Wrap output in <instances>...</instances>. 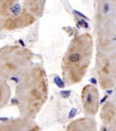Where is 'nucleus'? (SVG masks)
Listing matches in <instances>:
<instances>
[{"label":"nucleus","instance_id":"12","mask_svg":"<svg viewBox=\"0 0 116 131\" xmlns=\"http://www.w3.org/2000/svg\"><path fill=\"white\" fill-rule=\"evenodd\" d=\"M12 96V90L7 81L0 78V109L6 106Z\"/></svg>","mask_w":116,"mask_h":131},{"label":"nucleus","instance_id":"9","mask_svg":"<svg viewBox=\"0 0 116 131\" xmlns=\"http://www.w3.org/2000/svg\"><path fill=\"white\" fill-rule=\"evenodd\" d=\"M100 118L103 126L107 129H116V106L114 100H108L103 104Z\"/></svg>","mask_w":116,"mask_h":131},{"label":"nucleus","instance_id":"4","mask_svg":"<svg viewBox=\"0 0 116 131\" xmlns=\"http://www.w3.org/2000/svg\"><path fill=\"white\" fill-rule=\"evenodd\" d=\"M116 0H95L98 49H115Z\"/></svg>","mask_w":116,"mask_h":131},{"label":"nucleus","instance_id":"10","mask_svg":"<svg viewBox=\"0 0 116 131\" xmlns=\"http://www.w3.org/2000/svg\"><path fill=\"white\" fill-rule=\"evenodd\" d=\"M68 131H95L98 130V123L94 117L86 116L74 119L66 127Z\"/></svg>","mask_w":116,"mask_h":131},{"label":"nucleus","instance_id":"8","mask_svg":"<svg viewBox=\"0 0 116 131\" xmlns=\"http://www.w3.org/2000/svg\"><path fill=\"white\" fill-rule=\"evenodd\" d=\"M40 129V126L34 119L21 116L4 120L0 123V131H38Z\"/></svg>","mask_w":116,"mask_h":131},{"label":"nucleus","instance_id":"1","mask_svg":"<svg viewBox=\"0 0 116 131\" xmlns=\"http://www.w3.org/2000/svg\"><path fill=\"white\" fill-rule=\"evenodd\" d=\"M48 97V78L42 66L33 65L19 78L14 99L19 116L35 119Z\"/></svg>","mask_w":116,"mask_h":131},{"label":"nucleus","instance_id":"11","mask_svg":"<svg viewBox=\"0 0 116 131\" xmlns=\"http://www.w3.org/2000/svg\"><path fill=\"white\" fill-rule=\"evenodd\" d=\"M21 3L24 8L37 19L43 16L47 0H21Z\"/></svg>","mask_w":116,"mask_h":131},{"label":"nucleus","instance_id":"7","mask_svg":"<svg viewBox=\"0 0 116 131\" xmlns=\"http://www.w3.org/2000/svg\"><path fill=\"white\" fill-rule=\"evenodd\" d=\"M80 100L84 115L95 117L100 107V95L98 88L94 85H86L81 90Z\"/></svg>","mask_w":116,"mask_h":131},{"label":"nucleus","instance_id":"5","mask_svg":"<svg viewBox=\"0 0 116 131\" xmlns=\"http://www.w3.org/2000/svg\"><path fill=\"white\" fill-rule=\"evenodd\" d=\"M37 20L24 8L21 0H0V34L24 30Z\"/></svg>","mask_w":116,"mask_h":131},{"label":"nucleus","instance_id":"2","mask_svg":"<svg viewBox=\"0 0 116 131\" xmlns=\"http://www.w3.org/2000/svg\"><path fill=\"white\" fill-rule=\"evenodd\" d=\"M94 39L89 33L75 34L70 41L61 61V76L67 86L82 82L91 65Z\"/></svg>","mask_w":116,"mask_h":131},{"label":"nucleus","instance_id":"6","mask_svg":"<svg viewBox=\"0 0 116 131\" xmlns=\"http://www.w3.org/2000/svg\"><path fill=\"white\" fill-rule=\"evenodd\" d=\"M96 73L101 89L107 91L116 83L115 49H98L96 54Z\"/></svg>","mask_w":116,"mask_h":131},{"label":"nucleus","instance_id":"3","mask_svg":"<svg viewBox=\"0 0 116 131\" xmlns=\"http://www.w3.org/2000/svg\"><path fill=\"white\" fill-rule=\"evenodd\" d=\"M34 54L27 47L11 44L0 47V78H19L33 64Z\"/></svg>","mask_w":116,"mask_h":131}]
</instances>
